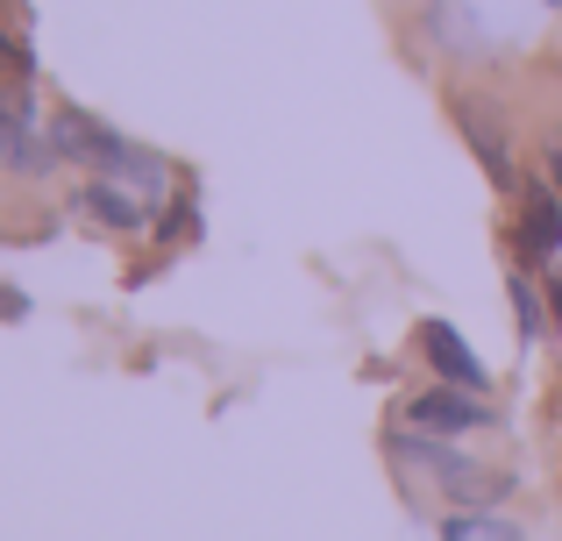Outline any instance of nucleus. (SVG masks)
Masks as SVG:
<instances>
[{"label": "nucleus", "mask_w": 562, "mask_h": 541, "mask_svg": "<svg viewBox=\"0 0 562 541\" xmlns=\"http://www.w3.org/2000/svg\"><path fill=\"white\" fill-rule=\"evenodd\" d=\"M456 122H463L470 150H477V165L492 171V185H506V193H520V171H513V157H506V128H498V114H484L477 100H463V108H456Z\"/></svg>", "instance_id": "nucleus-6"}, {"label": "nucleus", "mask_w": 562, "mask_h": 541, "mask_svg": "<svg viewBox=\"0 0 562 541\" xmlns=\"http://www.w3.org/2000/svg\"><path fill=\"white\" fill-rule=\"evenodd\" d=\"M86 214H100L108 228H143L150 222V200H143L136 185H122V179H93L86 185Z\"/></svg>", "instance_id": "nucleus-8"}, {"label": "nucleus", "mask_w": 562, "mask_h": 541, "mask_svg": "<svg viewBox=\"0 0 562 541\" xmlns=\"http://www.w3.org/2000/svg\"><path fill=\"white\" fill-rule=\"evenodd\" d=\"M57 157V143H43L36 108L22 86H0V171H43Z\"/></svg>", "instance_id": "nucleus-3"}, {"label": "nucleus", "mask_w": 562, "mask_h": 541, "mask_svg": "<svg viewBox=\"0 0 562 541\" xmlns=\"http://www.w3.org/2000/svg\"><path fill=\"white\" fill-rule=\"evenodd\" d=\"M549 179H555V193H562V136L549 143Z\"/></svg>", "instance_id": "nucleus-11"}, {"label": "nucleus", "mask_w": 562, "mask_h": 541, "mask_svg": "<svg viewBox=\"0 0 562 541\" xmlns=\"http://www.w3.org/2000/svg\"><path fill=\"white\" fill-rule=\"evenodd\" d=\"M50 143H57V157H71V165H100V171L122 157V136H108L100 122H86L79 108H65L50 122Z\"/></svg>", "instance_id": "nucleus-7"}, {"label": "nucleus", "mask_w": 562, "mask_h": 541, "mask_svg": "<svg viewBox=\"0 0 562 541\" xmlns=\"http://www.w3.org/2000/svg\"><path fill=\"white\" fill-rule=\"evenodd\" d=\"M406 463L435 477V492H449L456 506H492L498 492H506L498 471H484V463H470V457H449V449H435V442H406Z\"/></svg>", "instance_id": "nucleus-1"}, {"label": "nucleus", "mask_w": 562, "mask_h": 541, "mask_svg": "<svg viewBox=\"0 0 562 541\" xmlns=\"http://www.w3.org/2000/svg\"><path fill=\"white\" fill-rule=\"evenodd\" d=\"M420 357L441 371V385H463V392H484V363L449 320H420Z\"/></svg>", "instance_id": "nucleus-4"}, {"label": "nucleus", "mask_w": 562, "mask_h": 541, "mask_svg": "<svg viewBox=\"0 0 562 541\" xmlns=\"http://www.w3.org/2000/svg\"><path fill=\"white\" fill-rule=\"evenodd\" d=\"M441 541H527L520 520L506 514H484V506H456L449 520H441Z\"/></svg>", "instance_id": "nucleus-9"}, {"label": "nucleus", "mask_w": 562, "mask_h": 541, "mask_svg": "<svg viewBox=\"0 0 562 541\" xmlns=\"http://www.w3.org/2000/svg\"><path fill=\"white\" fill-rule=\"evenodd\" d=\"M555 8H562V0H555Z\"/></svg>", "instance_id": "nucleus-12"}, {"label": "nucleus", "mask_w": 562, "mask_h": 541, "mask_svg": "<svg viewBox=\"0 0 562 541\" xmlns=\"http://www.w3.org/2000/svg\"><path fill=\"white\" fill-rule=\"evenodd\" d=\"M406 428L449 442V435L492 428V399H484V392H463V385H435V392H420V399H406Z\"/></svg>", "instance_id": "nucleus-2"}, {"label": "nucleus", "mask_w": 562, "mask_h": 541, "mask_svg": "<svg viewBox=\"0 0 562 541\" xmlns=\"http://www.w3.org/2000/svg\"><path fill=\"white\" fill-rule=\"evenodd\" d=\"M513 306H520V328L535 335L541 328V300H535V285H527V278H513Z\"/></svg>", "instance_id": "nucleus-10"}, {"label": "nucleus", "mask_w": 562, "mask_h": 541, "mask_svg": "<svg viewBox=\"0 0 562 541\" xmlns=\"http://www.w3.org/2000/svg\"><path fill=\"white\" fill-rule=\"evenodd\" d=\"M520 243L535 264L562 257V193L555 185H520Z\"/></svg>", "instance_id": "nucleus-5"}]
</instances>
